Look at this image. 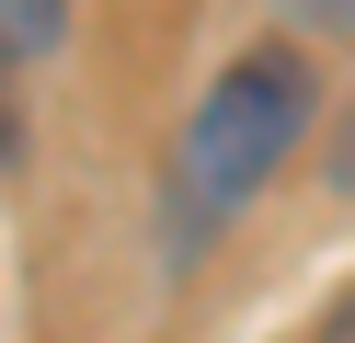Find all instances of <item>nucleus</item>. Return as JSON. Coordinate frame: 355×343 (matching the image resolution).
Instances as JSON below:
<instances>
[{"instance_id":"1","label":"nucleus","mask_w":355,"mask_h":343,"mask_svg":"<svg viewBox=\"0 0 355 343\" xmlns=\"http://www.w3.org/2000/svg\"><path fill=\"white\" fill-rule=\"evenodd\" d=\"M309 103H321V69H309L286 35L241 46V58L195 91L184 137H172V240L184 252L207 240V229H230L241 206L275 183V160L309 137Z\"/></svg>"},{"instance_id":"2","label":"nucleus","mask_w":355,"mask_h":343,"mask_svg":"<svg viewBox=\"0 0 355 343\" xmlns=\"http://www.w3.org/2000/svg\"><path fill=\"white\" fill-rule=\"evenodd\" d=\"M58 35H69V23H58L46 0H0V46H12V69H24V58H46Z\"/></svg>"},{"instance_id":"3","label":"nucleus","mask_w":355,"mask_h":343,"mask_svg":"<svg viewBox=\"0 0 355 343\" xmlns=\"http://www.w3.org/2000/svg\"><path fill=\"white\" fill-rule=\"evenodd\" d=\"M24 160V69H12V46H0V172Z\"/></svg>"},{"instance_id":"4","label":"nucleus","mask_w":355,"mask_h":343,"mask_svg":"<svg viewBox=\"0 0 355 343\" xmlns=\"http://www.w3.org/2000/svg\"><path fill=\"white\" fill-rule=\"evenodd\" d=\"M332 183L355 195V103H344V126H332Z\"/></svg>"},{"instance_id":"5","label":"nucleus","mask_w":355,"mask_h":343,"mask_svg":"<svg viewBox=\"0 0 355 343\" xmlns=\"http://www.w3.org/2000/svg\"><path fill=\"white\" fill-rule=\"evenodd\" d=\"M309 343H355V286H344V297L321 309V332H309Z\"/></svg>"}]
</instances>
